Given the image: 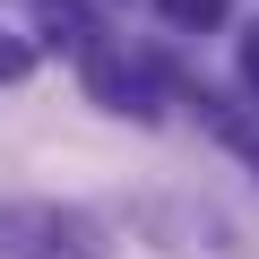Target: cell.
<instances>
[{
  "mask_svg": "<svg viewBox=\"0 0 259 259\" xmlns=\"http://www.w3.org/2000/svg\"><path fill=\"white\" fill-rule=\"evenodd\" d=\"M35 69V44H18V35H0V87H18Z\"/></svg>",
  "mask_w": 259,
  "mask_h": 259,
  "instance_id": "5b68a950",
  "label": "cell"
},
{
  "mask_svg": "<svg viewBox=\"0 0 259 259\" xmlns=\"http://www.w3.org/2000/svg\"><path fill=\"white\" fill-rule=\"evenodd\" d=\"M164 9V26H182V35H207V26H225V0H156Z\"/></svg>",
  "mask_w": 259,
  "mask_h": 259,
  "instance_id": "3957f363",
  "label": "cell"
},
{
  "mask_svg": "<svg viewBox=\"0 0 259 259\" xmlns=\"http://www.w3.org/2000/svg\"><path fill=\"white\" fill-rule=\"evenodd\" d=\"M130 225H139L164 259H242L233 225H225L207 199H139V207H130Z\"/></svg>",
  "mask_w": 259,
  "mask_h": 259,
  "instance_id": "6da1fadb",
  "label": "cell"
},
{
  "mask_svg": "<svg viewBox=\"0 0 259 259\" xmlns=\"http://www.w3.org/2000/svg\"><path fill=\"white\" fill-rule=\"evenodd\" d=\"M0 259H104V225L69 207H0Z\"/></svg>",
  "mask_w": 259,
  "mask_h": 259,
  "instance_id": "7a4b0ae2",
  "label": "cell"
},
{
  "mask_svg": "<svg viewBox=\"0 0 259 259\" xmlns=\"http://www.w3.org/2000/svg\"><path fill=\"white\" fill-rule=\"evenodd\" d=\"M242 87H250V95H259V26H250V35H242Z\"/></svg>",
  "mask_w": 259,
  "mask_h": 259,
  "instance_id": "8992f818",
  "label": "cell"
},
{
  "mask_svg": "<svg viewBox=\"0 0 259 259\" xmlns=\"http://www.w3.org/2000/svg\"><path fill=\"white\" fill-rule=\"evenodd\" d=\"M207 121L225 130V147H233V156H242V164L259 173V121H242V112H225V104H207Z\"/></svg>",
  "mask_w": 259,
  "mask_h": 259,
  "instance_id": "277c9868",
  "label": "cell"
}]
</instances>
